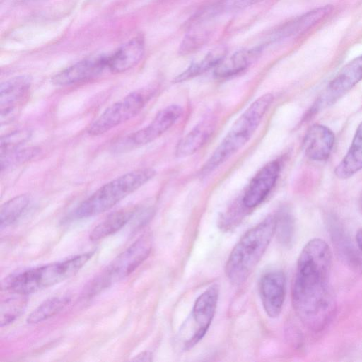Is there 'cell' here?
I'll use <instances>...</instances> for the list:
<instances>
[{"label":"cell","instance_id":"6da1fadb","mask_svg":"<svg viewBox=\"0 0 362 362\" xmlns=\"http://www.w3.org/2000/svg\"><path fill=\"white\" fill-rule=\"evenodd\" d=\"M332 252L320 238L310 240L298 259L292 288L293 308L303 325L317 332L332 319L336 303L329 286Z\"/></svg>","mask_w":362,"mask_h":362},{"label":"cell","instance_id":"7a4b0ae2","mask_svg":"<svg viewBox=\"0 0 362 362\" xmlns=\"http://www.w3.org/2000/svg\"><path fill=\"white\" fill-rule=\"evenodd\" d=\"M276 230V216L269 215L248 230L233 248L225 267L228 281L243 284L255 268Z\"/></svg>","mask_w":362,"mask_h":362},{"label":"cell","instance_id":"3957f363","mask_svg":"<svg viewBox=\"0 0 362 362\" xmlns=\"http://www.w3.org/2000/svg\"><path fill=\"white\" fill-rule=\"evenodd\" d=\"M93 252L77 255L64 260L17 272L8 276L2 288L15 294L28 295L60 283L78 273Z\"/></svg>","mask_w":362,"mask_h":362},{"label":"cell","instance_id":"277c9868","mask_svg":"<svg viewBox=\"0 0 362 362\" xmlns=\"http://www.w3.org/2000/svg\"><path fill=\"white\" fill-rule=\"evenodd\" d=\"M272 101L273 95L266 93L244 111L206 161L202 168V174L208 175L215 170L250 140Z\"/></svg>","mask_w":362,"mask_h":362},{"label":"cell","instance_id":"5b68a950","mask_svg":"<svg viewBox=\"0 0 362 362\" xmlns=\"http://www.w3.org/2000/svg\"><path fill=\"white\" fill-rule=\"evenodd\" d=\"M156 173L153 168H144L112 180L81 202L74 212V217L84 218L107 211L151 180Z\"/></svg>","mask_w":362,"mask_h":362},{"label":"cell","instance_id":"8992f818","mask_svg":"<svg viewBox=\"0 0 362 362\" xmlns=\"http://www.w3.org/2000/svg\"><path fill=\"white\" fill-rule=\"evenodd\" d=\"M218 294V286L214 284L196 299L189 316L184 322L178 333L183 350L191 349L205 336L216 312Z\"/></svg>","mask_w":362,"mask_h":362},{"label":"cell","instance_id":"52a82bcc","mask_svg":"<svg viewBox=\"0 0 362 362\" xmlns=\"http://www.w3.org/2000/svg\"><path fill=\"white\" fill-rule=\"evenodd\" d=\"M152 248V238L145 234L115 258L90 286L95 293L119 281L132 274L148 257Z\"/></svg>","mask_w":362,"mask_h":362},{"label":"cell","instance_id":"ba28073f","mask_svg":"<svg viewBox=\"0 0 362 362\" xmlns=\"http://www.w3.org/2000/svg\"><path fill=\"white\" fill-rule=\"evenodd\" d=\"M154 93L152 87L129 93L100 115L88 127V133L91 136L101 135L131 119L144 107Z\"/></svg>","mask_w":362,"mask_h":362},{"label":"cell","instance_id":"9c48e42d","mask_svg":"<svg viewBox=\"0 0 362 362\" xmlns=\"http://www.w3.org/2000/svg\"><path fill=\"white\" fill-rule=\"evenodd\" d=\"M182 112V108L177 105L164 107L146 127L118 141L112 148L113 151L124 153L155 141L177 122Z\"/></svg>","mask_w":362,"mask_h":362},{"label":"cell","instance_id":"30bf717a","mask_svg":"<svg viewBox=\"0 0 362 362\" xmlns=\"http://www.w3.org/2000/svg\"><path fill=\"white\" fill-rule=\"evenodd\" d=\"M362 80V55L347 63L329 82L325 92L313 106L311 112L329 105Z\"/></svg>","mask_w":362,"mask_h":362},{"label":"cell","instance_id":"8fae6325","mask_svg":"<svg viewBox=\"0 0 362 362\" xmlns=\"http://www.w3.org/2000/svg\"><path fill=\"white\" fill-rule=\"evenodd\" d=\"M32 79L28 75L11 78L0 86V121L1 124L11 122L17 115L23 100L31 87Z\"/></svg>","mask_w":362,"mask_h":362},{"label":"cell","instance_id":"7c38bea8","mask_svg":"<svg viewBox=\"0 0 362 362\" xmlns=\"http://www.w3.org/2000/svg\"><path fill=\"white\" fill-rule=\"evenodd\" d=\"M259 291L263 308L271 318L280 315L286 295V278L280 270L265 272L259 283Z\"/></svg>","mask_w":362,"mask_h":362},{"label":"cell","instance_id":"4fadbf2b","mask_svg":"<svg viewBox=\"0 0 362 362\" xmlns=\"http://www.w3.org/2000/svg\"><path fill=\"white\" fill-rule=\"evenodd\" d=\"M280 173L277 160H272L264 165L249 183L243 197V204L247 209L259 205L268 196Z\"/></svg>","mask_w":362,"mask_h":362},{"label":"cell","instance_id":"5bb4252c","mask_svg":"<svg viewBox=\"0 0 362 362\" xmlns=\"http://www.w3.org/2000/svg\"><path fill=\"white\" fill-rule=\"evenodd\" d=\"M107 69V57L84 59L61 71L52 78L56 86H69L83 82L100 75Z\"/></svg>","mask_w":362,"mask_h":362},{"label":"cell","instance_id":"9a60e30c","mask_svg":"<svg viewBox=\"0 0 362 362\" xmlns=\"http://www.w3.org/2000/svg\"><path fill=\"white\" fill-rule=\"evenodd\" d=\"M334 134L326 126L315 124L308 129L303 141L306 156L315 161L326 160L333 148Z\"/></svg>","mask_w":362,"mask_h":362},{"label":"cell","instance_id":"2e32d148","mask_svg":"<svg viewBox=\"0 0 362 362\" xmlns=\"http://www.w3.org/2000/svg\"><path fill=\"white\" fill-rule=\"evenodd\" d=\"M332 6L327 5L296 17L274 30L268 40L275 42L298 35L315 25L331 13Z\"/></svg>","mask_w":362,"mask_h":362},{"label":"cell","instance_id":"e0dca14e","mask_svg":"<svg viewBox=\"0 0 362 362\" xmlns=\"http://www.w3.org/2000/svg\"><path fill=\"white\" fill-rule=\"evenodd\" d=\"M144 50V38L141 36L132 38L107 56V69L118 74L132 69L141 61Z\"/></svg>","mask_w":362,"mask_h":362},{"label":"cell","instance_id":"ac0fdd59","mask_svg":"<svg viewBox=\"0 0 362 362\" xmlns=\"http://www.w3.org/2000/svg\"><path fill=\"white\" fill-rule=\"evenodd\" d=\"M216 122L215 119L211 117L197 124L177 143L175 156L178 158H185L197 152L213 134Z\"/></svg>","mask_w":362,"mask_h":362},{"label":"cell","instance_id":"d6986e66","mask_svg":"<svg viewBox=\"0 0 362 362\" xmlns=\"http://www.w3.org/2000/svg\"><path fill=\"white\" fill-rule=\"evenodd\" d=\"M333 244L341 259L351 270L362 274V251L354 245L344 229L332 226Z\"/></svg>","mask_w":362,"mask_h":362},{"label":"cell","instance_id":"ffe728a7","mask_svg":"<svg viewBox=\"0 0 362 362\" xmlns=\"http://www.w3.org/2000/svg\"><path fill=\"white\" fill-rule=\"evenodd\" d=\"M262 46L241 49L224 59L214 69V76L219 78L233 76L245 70L259 56Z\"/></svg>","mask_w":362,"mask_h":362},{"label":"cell","instance_id":"44dd1931","mask_svg":"<svg viewBox=\"0 0 362 362\" xmlns=\"http://www.w3.org/2000/svg\"><path fill=\"white\" fill-rule=\"evenodd\" d=\"M362 170V122L358 126L351 146L334 173L339 179H347Z\"/></svg>","mask_w":362,"mask_h":362},{"label":"cell","instance_id":"7402d4cb","mask_svg":"<svg viewBox=\"0 0 362 362\" xmlns=\"http://www.w3.org/2000/svg\"><path fill=\"white\" fill-rule=\"evenodd\" d=\"M136 211L135 208L129 207L110 214L91 230L90 240L97 242L119 231L132 219Z\"/></svg>","mask_w":362,"mask_h":362},{"label":"cell","instance_id":"603a6c76","mask_svg":"<svg viewBox=\"0 0 362 362\" xmlns=\"http://www.w3.org/2000/svg\"><path fill=\"white\" fill-rule=\"evenodd\" d=\"M223 47H217L209 51L202 59L192 63L185 71L175 76L174 83H182L197 77L216 66L226 57Z\"/></svg>","mask_w":362,"mask_h":362},{"label":"cell","instance_id":"cb8c5ba5","mask_svg":"<svg viewBox=\"0 0 362 362\" xmlns=\"http://www.w3.org/2000/svg\"><path fill=\"white\" fill-rule=\"evenodd\" d=\"M31 202L28 194L16 196L3 204L0 209L1 229L16 221L26 210Z\"/></svg>","mask_w":362,"mask_h":362},{"label":"cell","instance_id":"d4e9b609","mask_svg":"<svg viewBox=\"0 0 362 362\" xmlns=\"http://www.w3.org/2000/svg\"><path fill=\"white\" fill-rule=\"evenodd\" d=\"M70 298L66 296H54L45 300L28 317V324L43 322L59 313L69 303Z\"/></svg>","mask_w":362,"mask_h":362},{"label":"cell","instance_id":"484cf974","mask_svg":"<svg viewBox=\"0 0 362 362\" xmlns=\"http://www.w3.org/2000/svg\"><path fill=\"white\" fill-rule=\"evenodd\" d=\"M27 295L18 294V296L6 299L1 304V327L13 322L25 309L28 298Z\"/></svg>","mask_w":362,"mask_h":362},{"label":"cell","instance_id":"4316f807","mask_svg":"<svg viewBox=\"0 0 362 362\" xmlns=\"http://www.w3.org/2000/svg\"><path fill=\"white\" fill-rule=\"evenodd\" d=\"M31 136L32 132L29 129H21L2 136L0 141L1 156L21 148Z\"/></svg>","mask_w":362,"mask_h":362},{"label":"cell","instance_id":"83f0119b","mask_svg":"<svg viewBox=\"0 0 362 362\" xmlns=\"http://www.w3.org/2000/svg\"><path fill=\"white\" fill-rule=\"evenodd\" d=\"M209 32L204 28L193 29L183 38L179 53L182 55L192 54L200 49L207 42Z\"/></svg>","mask_w":362,"mask_h":362},{"label":"cell","instance_id":"f1b7e54d","mask_svg":"<svg viewBox=\"0 0 362 362\" xmlns=\"http://www.w3.org/2000/svg\"><path fill=\"white\" fill-rule=\"evenodd\" d=\"M279 242L288 246L292 243L294 234V220L288 211H282L276 216V230Z\"/></svg>","mask_w":362,"mask_h":362},{"label":"cell","instance_id":"f546056e","mask_svg":"<svg viewBox=\"0 0 362 362\" xmlns=\"http://www.w3.org/2000/svg\"><path fill=\"white\" fill-rule=\"evenodd\" d=\"M40 151L35 147L18 148L6 155L1 156V170L13 165H17L30 160L35 157Z\"/></svg>","mask_w":362,"mask_h":362},{"label":"cell","instance_id":"4dcf8cb0","mask_svg":"<svg viewBox=\"0 0 362 362\" xmlns=\"http://www.w3.org/2000/svg\"><path fill=\"white\" fill-rule=\"evenodd\" d=\"M263 0H223L218 4L219 11H237L252 6Z\"/></svg>","mask_w":362,"mask_h":362},{"label":"cell","instance_id":"1f68e13d","mask_svg":"<svg viewBox=\"0 0 362 362\" xmlns=\"http://www.w3.org/2000/svg\"><path fill=\"white\" fill-rule=\"evenodd\" d=\"M152 354L148 351L142 352L138 356H135L132 361H151Z\"/></svg>","mask_w":362,"mask_h":362},{"label":"cell","instance_id":"d6a6232c","mask_svg":"<svg viewBox=\"0 0 362 362\" xmlns=\"http://www.w3.org/2000/svg\"><path fill=\"white\" fill-rule=\"evenodd\" d=\"M356 243L359 249L362 251V228L358 229L356 234Z\"/></svg>","mask_w":362,"mask_h":362},{"label":"cell","instance_id":"836d02e7","mask_svg":"<svg viewBox=\"0 0 362 362\" xmlns=\"http://www.w3.org/2000/svg\"><path fill=\"white\" fill-rule=\"evenodd\" d=\"M359 206L362 211V193L361 194L360 197H359Z\"/></svg>","mask_w":362,"mask_h":362}]
</instances>
